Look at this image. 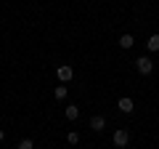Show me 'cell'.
I'll list each match as a JSON object with an SVG mask.
<instances>
[{
  "instance_id": "4",
  "label": "cell",
  "mask_w": 159,
  "mask_h": 149,
  "mask_svg": "<svg viewBox=\"0 0 159 149\" xmlns=\"http://www.w3.org/2000/svg\"><path fill=\"white\" fill-rule=\"evenodd\" d=\"M117 107H119V112H125V115H130L133 109H135V104H133V99H127V96H122L117 101Z\"/></svg>"
},
{
  "instance_id": "6",
  "label": "cell",
  "mask_w": 159,
  "mask_h": 149,
  "mask_svg": "<svg viewBox=\"0 0 159 149\" xmlns=\"http://www.w3.org/2000/svg\"><path fill=\"white\" fill-rule=\"evenodd\" d=\"M66 93H69V88H66V85H56L53 96H56V101H64V99H66Z\"/></svg>"
},
{
  "instance_id": "10",
  "label": "cell",
  "mask_w": 159,
  "mask_h": 149,
  "mask_svg": "<svg viewBox=\"0 0 159 149\" xmlns=\"http://www.w3.org/2000/svg\"><path fill=\"white\" fill-rule=\"evenodd\" d=\"M16 149H34V141H32V138H21Z\"/></svg>"
},
{
  "instance_id": "8",
  "label": "cell",
  "mask_w": 159,
  "mask_h": 149,
  "mask_svg": "<svg viewBox=\"0 0 159 149\" xmlns=\"http://www.w3.org/2000/svg\"><path fill=\"white\" fill-rule=\"evenodd\" d=\"M64 115H66V120H77V117H80V107H66Z\"/></svg>"
},
{
  "instance_id": "7",
  "label": "cell",
  "mask_w": 159,
  "mask_h": 149,
  "mask_svg": "<svg viewBox=\"0 0 159 149\" xmlns=\"http://www.w3.org/2000/svg\"><path fill=\"white\" fill-rule=\"evenodd\" d=\"M119 46L125 48V51H127V48H133V46H135V40H133V35H122V37H119Z\"/></svg>"
},
{
  "instance_id": "5",
  "label": "cell",
  "mask_w": 159,
  "mask_h": 149,
  "mask_svg": "<svg viewBox=\"0 0 159 149\" xmlns=\"http://www.w3.org/2000/svg\"><path fill=\"white\" fill-rule=\"evenodd\" d=\"M90 128H93L96 133H101L103 128H106V120H103L101 115H93V117H90Z\"/></svg>"
},
{
  "instance_id": "12",
  "label": "cell",
  "mask_w": 159,
  "mask_h": 149,
  "mask_svg": "<svg viewBox=\"0 0 159 149\" xmlns=\"http://www.w3.org/2000/svg\"><path fill=\"white\" fill-rule=\"evenodd\" d=\"M3 138H6V133H3V131H0V144H3Z\"/></svg>"
},
{
  "instance_id": "3",
  "label": "cell",
  "mask_w": 159,
  "mask_h": 149,
  "mask_svg": "<svg viewBox=\"0 0 159 149\" xmlns=\"http://www.w3.org/2000/svg\"><path fill=\"white\" fill-rule=\"evenodd\" d=\"M56 74H58V80H61V83H69L74 77V69L69 67V64H61V67L56 69Z\"/></svg>"
},
{
  "instance_id": "9",
  "label": "cell",
  "mask_w": 159,
  "mask_h": 149,
  "mask_svg": "<svg viewBox=\"0 0 159 149\" xmlns=\"http://www.w3.org/2000/svg\"><path fill=\"white\" fill-rule=\"evenodd\" d=\"M146 46H148V51H159V35H151Z\"/></svg>"
},
{
  "instance_id": "2",
  "label": "cell",
  "mask_w": 159,
  "mask_h": 149,
  "mask_svg": "<svg viewBox=\"0 0 159 149\" xmlns=\"http://www.w3.org/2000/svg\"><path fill=\"white\" fill-rule=\"evenodd\" d=\"M135 69L141 74H151L154 72V61H151V59H146V56H141V59H135Z\"/></svg>"
},
{
  "instance_id": "11",
  "label": "cell",
  "mask_w": 159,
  "mask_h": 149,
  "mask_svg": "<svg viewBox=\"0 0 159 149\" xmlns=\"http://www.w3.org/2000/svg\"><path fill=\"white\" fill-rule=\"evenodd\" d=\"M66 141H69V144H80V133H77V131H72V133L66 136Z\"/></svg>"
},
{
  "instance_id": "1",
  "label": "cell",
  "mask_w": 159,
  "mask_h": 149,
  "mask_svg": "<svg viewBox=\"0 0 159 149\" xmlns=\"http://www.w3.org/2000/svg\"><path fill=\"white\" fill-rule=\"evenodd\" d=\"M114 147H119V149H125L127 144H130V133L125 131V128H119V131H114Z\"/></svg>"
}]
</instances>
